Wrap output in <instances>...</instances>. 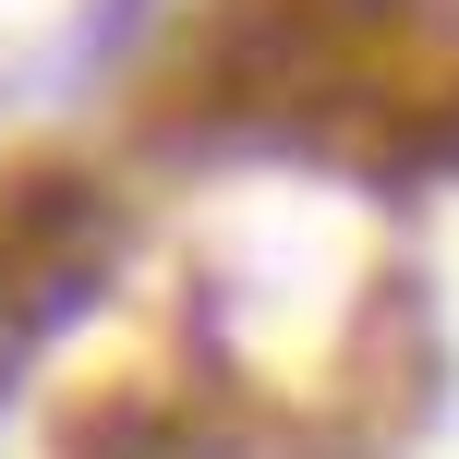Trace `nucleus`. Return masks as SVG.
<instances>
[]
</instances>
